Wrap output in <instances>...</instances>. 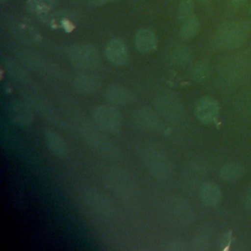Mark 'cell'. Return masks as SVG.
Instances as JSON below:
<instances>
[{
    "label": "cell",
    "mask_w": 251,
    "mask_h": 251,
    "mask_svg": "<svg viewBox=\"0 0 251 251\" xmlns=\"http://www.w3.org/2000/svg\"><path fill=\"white\" fill-rule=\"evenodd\" d=\"M89 1L94 6H101V5H104L105 3H107L110 0H89Z\"/></svg>",
    "instance_id": "34"
},
{
    "label": "cell",
    "mask_w": 251,
    "mask_h": 251,
    "mask_svg": "<svg viewBox=\"0 0 251 251\" xmlns=\"http://www.w3.org/2000/svg\"><path fill=\"white\" fill-rule=\"evenodd\" d=\"M200 1H205V0H200Z\"/></svg>",
    "instance_id": "37"
},
{
    "label": "cell",
    "mask_w": 251,
    "mask_h": 251,
    "mask_svg": "<svg viewBox=\"0 0 251 251\" xmlns=\"http://www.w3.org/2000/svg\"><path fill=\"white\" fill-rule=\"evenodd\" d=\"M141 160L156 178L166 180L171 177L173 169L168 157L158 148L147 145L141 149Z\"/></svg>",
    "instance_id": "3"
},
{
    "label": "cell",
    "mask_w": 251,
    "mask_h": 251,
    "mask_svg": "<svg viewBox=\"0 0 251 251\" xmlns=\"http://www.w3.org/2000/svg\"><path fill=\"white\" fill-rule=\"evenodd\" d=\"M1 1H2V2H3V1H5V0H1Z\"/></svg>",
    "instance_id": "36"
},
{
    "label": "cell",
    "mask_w": 251,
    "mask_h": 251,
    "mask_svg": "<svg viewBox=\"0 0 251 251\" xmlns=\"http://www.w3.org/2000/svg\"><path fill=\"white\" fill-rule=\"evenodd\" d=\"M98 126L89 124L82 126L80 132L85 143L100 155L109 159H117L120 156V148L110 138L104 135Z\"/></svg>",
    "instance_id": "2"
},
{
    "label": "cell",
    "mask_w": 251,
    "mask_h": 251,
    "mask_svg": "<svg viewBox=\"0 0 251 251\" xmlns=\"http://www.w3.org/2000/svg\"><path fill=\"white\" fill-rule=\"evenodd\" d=\"M244 203H245L246 209L251 213V188H249V190L247 191V193L245 195Z\"/></svg>",
    "instance_id": "32"
},
{
    "label": "cell",
    "mask_w": 251,
    "mask_h": 251,
    "mask_svg": "<svg viewBox=\"0 0 251 251\" xmlns=\"http://www.w3.org/2000/svg\"><path fill=\"white\" fill-rule=\"evenodd\" d=\"M83 201L92 213L102 219L111 220L116 216L117 210L112 199L95 188H89L84 191Z\"/></svg>",
    "instance_id": "4"
},
{
    "label": "cell",
    "mask_w": 251,
    "mask_h": 251,
    "mask_svg": "<svg viewBox=\"0 0 251 251\" xmlns=\"http://www.w3.org/2000/svg\"><path fill=\"white\" fill-rule=\"evenodd\" d=\"M229 1H230V4L235 8H239L243 6L246 2V0H229Z\"/></svg>",
    "instance_id": "33"
},
{
    "label": "cell",
    "mask_w": 251,
    "mask_h": 251,
    "mask_svg": "<svg viewBox=\"0 0 251 251\" xmlns=\"http://www.w3.org/2000/svg\"><path fill=\"white\" fill-rule=\"evenodd\" d=\"M106 185L123 199L131 198L135 194L133 179L128 174L120 169H112L106 176Z\"/></svg>",
    "instance_id": "6"
},
{
    "label": "cell",
    "mask_w": 251,
    "mask_h": 251,
    "mask_svg": "<svg viewBox=\"0 0 251 251\" xmlns=\"http://www.w3.org/2000/svg\"><path fill=\"white\" fill-rule=\"evenodd\" d=\"M165 249L168 251H184L185 250V245L183 241L179 239H173L169 242H167Z\"/></svg>",
    "instance_id": "30"
},
{
    "label": "cell",
    "mask_w": 251,
    "mask_h": 251,
    "mask_svg": "<svg viewBox=\"0 0 251 251\" xmlns=\"http://www.w3.org/2000/svg\"><path fill=\"white\" fill-rule=\"evenodd\" d=\"M22 95H23L25 101L32 108V110L37 112L45 120H47L50 123L55 124L57 126L64 127V128L67 127V125L65 124V122L56 114V112L46 102L42 101L38 97L33 96L30 93L24 92Z\"/></svg>",
    "instance_id": "10"
},
{
    "label": "cell",
    "mask_w": 251,
    "mask_h": 251,
    "mask_svg": "<svg viewBox=\"0 0 251 251\" xmlns=\"http://www.w3.org/2000/svg\"><path fill=\"white\" fill-rule=\"evenodd\" d=\"M157 112L170 122H178L184 116V109L180 101L172 95L159 96L155 101Z\"/></svg>",
    "instance_id": "8"
},
{
    "label": "cell",
    "mask_w": 251,
    "mask_h": 251,
    "mask_svg": "<svg viewBox=\"0 0 251 251\" xmlns=\"http://www.w3.org/2000/svg\"><path fill=\"white\" fill-rule=\"evenodd\" d=\"M192 8L193 2L192 0H181L179 9H178V19L182 23L192 15Z\"/></svg>",
    "instance_id": "28"
},
{
    "label": "cell",
    "mask_w": 251,
    "mask_h": 251,
    "mask_svg": "<svg viewBox=\"0 0 251 251\" xmlns=\"http://www.w3.org/2000/svg\"><path fill=\"white\" fill-rule=\"evenodd\" d=\"M200 27V23L197 17L191 16L182 22L180 27V35L182 38L189 39L197 34Z\"/></svg>",
    "instance_id": "26"
},
{
    "label": "cell",
    "mask_w": 251,
    "mask_h": 251,
    "mask_svg": "<svg viewBox=\"0 0 251 251\" xmlns=\"http://www.w3.org/2000/svg\"><path fill=\"white\" fill-rule=\"evenodd\" d=\"M244 169L241 164L231 162L224 165L220 170V176L225 181H231L243 175Z\"/></svg>",
    "instance_id": "25"
},
{
    "label": "cell",
    "mask_w": 251,
    "mask_h": 251,
    "mask_svg": "<svg viewBox=\"0 0 251 251\" xmlns=\"http://www.w3.org/2000/svg\"><path fill=\"white\" fill-rule=\"evenodd\" d=\"M69 58L74 66L79 69L90 70L99 66L100 59L96 48L90 44L73 46L69 50Z\"/></svg>",
    "instance_id": "7"
},
{
    "label": "cell",
    "mask_w": 251,
    "mask_h": 251,
    "mask_svg": "<svg viewBox=\"0 0 251 251\" xmlns=\"http://www.w3.org/2000/svg\"><path fill=\"white\" fill-rule=\"evenodd\" d=\"M134 45L139 52H151L157 47V37L150 28H141L135 34Z\"/></svg>",
    "instance_id": "18"
},
{
    "label": "cell",
    "mask_w": 251,
    "mask_h": 251,
    "mask_svg": "<svg viewBox=\"0 0 251 251\" xmlns=\"http://www.w3.org/2000/svg\"><path fill=\"white\" fill-rule=\"evenodd\" d=\"M58 0H28L27 7L37 14H44L57 4Z\"/></svg>",
    "instance_id": "27"
},
{
    "label": "cell",
    "mask_w": 251,
    "mask_h": 251,
    "mask_svg": "<svg viewBox=\"0 0 251 251\" xmlns=\"http://www.w3.org/2000/svg\"><path fill=\"white\" fill-rule=\"evenodd\" d=\"M230 237H231V233H230L229 231L225 232V233L221 236V238H220V240H219V246H220L221 249L226 248V246H227V245L229 244V242H230Z\"/></svg>",
    "instance_id": "31"
},
{
    "label": "cell",
    "mask_w": 251,
    "mask_h": 251,
    "mask_svg": "<svg viewBox=\"0 0 251 251\" xmlns=\"http://www.w3.org/2000/svg\"><path fill=\"white\" fill-rule=\"evenodd\" d=\"M77 15L72 11H59L49 15L50 23L55 25H61L63 27L70 26L72 27L75 24V21L77 20Z\"/></svg>",
    "instance_id": "24"
},
{
    "label": "cell",
    "mask_w": 251,
    "mask_h": 251,
    "mask_svg": "<svg viewBox=\"0 0 251 251\" xmlns=\"http://www.w3.org/2000/svg\"><path fill=\"white\" fill-rule=\"evenodd\" d=\"M44 137L50 151L59 158H66L69 154V146L66 140L54 130H45Z\"/></svg>",
    "instance_id": "17"
},
{
    "label": "cell",
    "mask_w": 251,
    "mask_h": 251,
    "mask_svg": "<svg viewBox=\"0 0 251 251\" xmlns=\"http://www.w3.org/2000/svg\"><path fill=\"white\" fill-rule=\"evenodd\" d=\"M74 86L79 93L91 94L100 87V79L93 75L79 74L74 79Z\"/></svg>",
    "instance_id": "19"
},
{
    "label": "cell",
    "mask_w": 251,
    "mask_h": 251,
    "mask_svg": "<svg viewBox=\"0 0 251 251\" xmlns=\"http://www.w3.org/2000/svg\"><path fill=\"white\" fill-rule=\"evenodd\" d=\"M134 126L142 130L160 132L163 129V121L157 112L149 108H138L131 116Z\"/></svg>",
    "instance_id": "9"
},
{
    "label": "cell",
    "mask_w": 251,
    "mask_h": 251,
    "mask_svg": "<svg viewBox=\"0 0 251 251\" xmlns=\"http://www.w3.org/2000/svg\"><path fill=\"white\" fill-rule=\"evenodd\" d=\"M212 73V65L210 61L206 59H201L191 65L189 70L190 77L195 81L206 80Z\"/></svg>",
    "instance_id": "22"
},
{
    "label": "cell",
    "mask_w": 251,
    "mask_h": 251,
    "mask_svg": "<svg viewBox=\"0 0 251 251\" xmlns=\"http://www.w3.org/2000/svg\"><path fill=\"white\" fill-rule=\"evenodd\" d=\"M107 59L116 66H123L128 62V50L121 39L111 40L105 49Z\"/></svg>",
    "instance_id": "13"
},
{
    "label": "cell",
    "mask_w": 251,
    "mask_h": 251,
    "mask_svg": "<svg viewBox=\"0 0 251 251\" xmlns=\"http://www.w3.org/2000/svg\"><path fill=\"white\" fill-rule=\"evenodd\" d=\"M20 57H21V60L24 62L23 64H25L28 69L32 70L33 72L42 73V74L50 75L53 76H60L61 70H58L56 65L48 63L42 58L32 53L24 52L20 54Z\"/></svg>",
    "instance_id": "12"
},
{
    "label": "cell",
    "mask_w": 251,
    "mask_h": 251,
    "mask_svg": "<svg viewBox=\"0 0 251 251\" xmlns=\"http://www.w3.org/2000/svg\"><path fill=\"white\" fill-rule=\"evenodd\" d=\"M110 1H116V0H110Z\"/></svg>",
    "instance_id": "35"
},
{
    "label": "cell",
    "mask_w": 251,
    "mask_h": 251,
    "mask_svg": "<svg viewBox=\"0 0 251 251\" xmlns=\"http://www.w3.org/2000/svg\"><path fill=\"white\" fill-rule=\"evenodd\" d=\"M173 213L176 219L182 225H188L193 219V210L190 203L181 196H176L172 203Z\"/></svg>",
    "instance_id": "16"
},
{
    "label": "cell",
    "mask_w": 251,
    "mask_h": 251,
    "mask_svg": "<svg viewBox=\"0 0 251 251\" xmlns=\"http://www.w3.org/2000/svg\"><path fill=\"white\" fill-rule=\"evenodd\" d=\"M209 239L204 235H196L191 241V248L195 251H205L209 248Z\"/></svg>",
    "instance_id": "29"
},
{
    "label": "cell",
    "mask_w": 251,
    "mask_h": 251,
    "mask_svg": "<svg viewBox=\"0 0 251 251\" xmlns=\"http://www.w3.org/2000/svg\"><path fill=\"white\" fill-rule=\"evenodd\" d=\"M219 104L212 97H202L195 106V116L196 119L204 124L210 125L213 124L219 116Z\"/></svg>",
    "instance_id": "11"
},
{
    "label": "cell",
    "mask_w": 251,
    "mask_h": 251,
    "mask_svg": "<svg viewBox=\"0 0 251 251\" xmlns=\"http://www.w3.org/2000/svg\"><path fill=\"white\" fill-rule=\"evenodd\" d=\"M93 120L100 129L109 133H117L122 126L121 112L111 105H100L93 112Z\"/></svg>",
    "instance_id": "5"
},
{
    "label": "cell",
    "mask_w": 251,
    "mask_h": 251,
    "mask_svg": "<svg viewBox=\"0 0 251 251\" xmlns=\"http://www.w3.org/2000/svg\"><path fill=\"white\" fill-rule=\"evenodd\" d=\"M249 25L241 21L223 23L215 31V43L224 49H234L241 46L249 35Z\"/></svg>",
    "instance_id": "1"
},
{
    "label": "cell",
    "mask_w": 251,
    "mask_h": 251,
    "mask_svg": "<svg viewBox=\"0 0 251 251\" xmlns=\"http://www.w3.org/2000/svg\"><path fill=\"white\" fill-rule=\"evenodd\" d=\"M13 122L20 126H28L33 120V110L25 101H15L10 107Z\"/></svg>",
    "instance_id": "14"
},
{
    "label": "cell",
    "mask_w": 251,
    "mask_h": 251,
    "mask_svg": "<svg viewBox=\"0 0 251 251\" xmlns=\"http://www.w3.org/2000/svg\"><path fill=\"white\" fill-rule=\"evenodd\" d=\"M250 10H251V8H250Z\"/></svg>",
    "instance_id": "38"
},
{
    "label": "cell",
    "mask_w": 251,
    "mask_h": 251,
    "mask_svg": "<svg viewBox=\"0 0 251 251\" xmlns=\"http://www.w3.org/2000/svg\"><path fill=\"white\" fill-rule=\"evenodd\" d=\"M169 57H170V62L174 66H177V67L186 66L192 61L191 51L184 46H178L177 48L173 49Z\"/></svg>",
    "instance_id": "23"
},
{
    "label": "cell",
    "mask_w": 251,
    "mask_h": 251,
    "mask_svg": "<svg viewBox=\"0 0 251 251\" xmlns=\"http://www.w3.org/2000/svg\"><path fill=\"white\" fill-rule=\"evenodd\" d=\"M3 65L7 73L14 79H16L17 81L25 86L34 87V81L31 79L29 75L26 72H25L22 68H20L18 65H16L14 62H12L9 59H3Z\"/></svg>",
    "instance_id": "21"
},
{
    "label": "cell",
    "mask_w": 251,
    "mask_h": 251,
    "mask_svg": "<svg viewBox=\"0 0 251 251\" xmlns=\"http://www.w3.org/2000/svg\"><path fill=\"white\" fill-rule=\"evenodd\" d=\"M104 95L108 102L117 105L128 104L135 99L133 92L119 84H113L107 87Z\"/></svg>",
    "instance_id": "15"
},
{
    "label": "cell",
    "mask_w": 251,
    "mask_h": 251,
    "mask_svg": "<svg viewBox=\"0 0 251 251\" xmlns=\"http://www.w3.org/2000/svg\"><path fill=\"white\" fill-rule=\"evenodd\" d=\"M199 194L202 202L208 207H216L221 201V190L213 182H205L200 186Z\"/></svg>",
    "instance_id": "20"
}]
</instances>
